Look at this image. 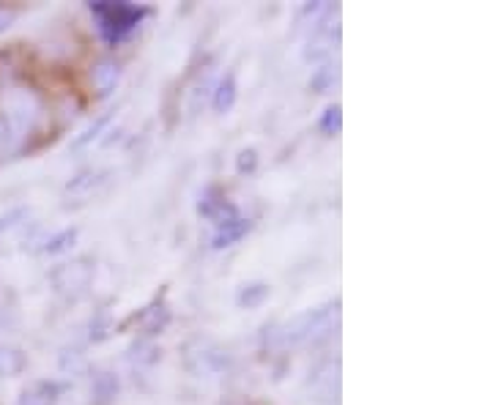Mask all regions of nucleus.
Returning a JSON list of instances; mask_svg holds the SVG:
<instances>
[{
  "instance_id": "1",
  "label": "nucleus",
  "mask_w": 493,
  "mask_h": 405,
  "mask_svg": "<svg viewBox=\"0 0 493 405\" xmlns=\"http://www.w3.org/2000/svg\"><path fill=\"white\" fill-rule=\"evenodd\" d=\"M340 326V299L321 307H310L294 317H288L274 329V342L280 348H315L337 334Z\"/></svg>"
},
{
  "instance_id": "2",
  "label": "nucleus",
  "mask_w": 493,
  "mask_h": 405,
  "mask_svg": "<svg viewBox=\"0 0 493 405\" xmlns=\"http://www.w3.org/2000/svg\"><path fill=\"white\" fill-rule=\"evenodd\" d=\"M89 11L99 27V36L107 44H121L151 14L149 6H135L124 4V0H94V4H89Z\"/></svg>"
},
{
  "instance_id": "3",
  "label": "nucleus",
  "mask_w": 493,
  "mask_h": 405,
  "mask_svg": "<svg viewBox=\"0 0 493 405\" xmlns=\"http://www.w3.org/2000/svg\"><path fill=\"white\" fill-rule=\"evenodd\" d=\"M52 287L58 296H64L69 302H77L89 294V287L94 282V266L89 257H77V260H69V264H61L52 274Z\"/></svg>"
},
{
  "instance_id": "4",
  "label": "nucleus",
  "mask_w": 493,
  "mask_h": 405,
  "mask_svg": "<svg viewBox=\"0 0 493 405\" xmlns=\"http://www.w3.org/2000/svg\"><path fill=\"white\" fill-rule=\"evenodd\" d=\"M310 400L324 402V405H337L340 397V362L337 359H327L315 367V372H310Z\"/></svg>"
},
{
  "instance_id": "5",
  "label": "nucleus",
  "mask_w": 493,
  "mask_h": 405,
  "mask_svg": "<svg viewBox=\"0 0 493 405\" xmlns=\"http://www.w3.org/2000/svg\"><path fill=\"white\" fill-rule=\"evenodd\" d=\"M200 214L206 217V219H212L217 227L220 225H225V222H230L234 217H239V209L234 206V202H230L222 192H220V187H209L206 192H203V197H200Z\"/></svg>"
},
{
  "instance_id": "6",
  "label": "nucleus",
  "mask_w": 493,
  "mask_h": 405,
  "mask_svg": "<svg viewBox=\"0 0 493 405\" xmlns=\"http://www.w3.org/2000/svg\"><path fill=\"white\" fill-rule=\"evenodd\" d=\"M337 34L340 27L337 22H318L312 25V34H310V42H307V50H304V57L307 61H321V57H327L332 52V47L337 44Z\"/></svg>"
},
{
  "instance_id": "7",
  "label": "nucleus",
  "mask_w": 493,
  "mask_h": 405,
  "mask_svg": "<svg viewBox=\"0 0 493 405\" xmlns=\"http://www.w3.org/2000/svg\"><path fill=\"white\" fill-rule=\"evenodd\" d=\"M121 82V64L115 57H102L91 69V85L99 99H107Z\"/></svg>"
},
{
  "instance_id": "8",
  "label": "nucleus",
  "mask_w": 493,
  "mask_h": 405,
  "mask_svg": "<svg viewBox=\"0 0 493 405\" xmlns=\"http://www.w3.org/2000/svg\"><path fill=\"white\" fill-rule=\"evenodd\" d=\"M64 381H36L34 386H27L19 397V405H58L61 397L66 394Z\"/></svg>"
},
{
  "instance_id": "9",
  "label": "nucleus",
  "mask_w": 493,
  "mask_h": 405,
  "mask_svg": "<svg viewBox=\"0 0 493 405\" xmlns=\"http://www.w3.org/2000/svg\"><path fill=\"white\" fill-rule=\"evenodd\" d=\"M252 230V222L247 219V217H234L230 222H225V225H220L217 227V233H214V239H212V247L214 249H227V247H234V244H239L247 233Z\"/></svg>"
},
{
  "instance_id": "10",
  "label": "nucleus",
  "mask_w": 493,
  "mask_h": 405,
  "mask_svg": "<svg viewBox=\"0 0 493 405\" xmlns=\"http://www.w3.org/2000/svg\"><path fill=\"white\" fill-rule=\"evenodd\" d=\"M236 99H239V82H236V74L230 72V74H225L217 82L212 104H214L217 112H230V110H234V104H236Z\"/></svg>"
},
{
  "instance_id": "11",
  "label": "nucleus",
  "mask_w": 493,
  "mask_h": 405,
  "mask_svg": "<svg viewBox=\"0 0 493 405\" xmlns=\"http://www.w3.org/2000/svg\"><path fill=\"white\" fill-rule=\"evenodd\" d=\"M27 367V356L12 345H0V378H17Z\"/></svg>"
},
{
  "instance_id": "12",
  "label": "nucleus",
  "mask_w": 493,
  "mask_h": 405,
  "mask_svg": "<svg viewBox=\"0 0 493 405\" xmlns=\"http://www.w3.org/2000/svg\"><path fill=\"white\" fill-rule=\"evenodd\" d=\"M266 299H269V285H266V282H250V285L242 287L239 296H236L239 307H247V309L260 307Z\"/></svg>"
},
{
  "instance_id": "13",
  "label": "nucleus",
  "mask_w": 493,
  "mask_h": 405,
  "mask_svg": "<svg viewBox=\"0 0 493 405\" xmlns=\"http://www.w3.org/2000/svg\"><path fill=\"white\" fill-rule=\"evenodd\" d=\"M337 80V66H318L310 77V88L318 91V94H327L332 88V82Z\"/></svg>"
},
{
  "instance_id": "14",
  "label": "nucleus",
  "mask_w": 493,
  "mask_h": 405,
  "mask_svg": "<svg viewBox=\"0 0 493 405\" xmlns=\"http://www.w3.org/2000/svg\"><path fill=\"white\" fill-rule=\"evenodd\" d=\"M318 129H321L324 134H340V129H343V110H340V104H332V107H327L324 110V115H321V121H318Z\"/></svg>"
},
{
  "instance_id": "15",
  "label": "nucleus",
  "mask_w": 493,
  "mask_h": 405,
  "mask_svg": "<svg viewBox=\"0 0 493 405\" xmlns=\"http://www.w3.org/2000/svg\"><path fill=\"white\" fill-rule=\"evenodd\" d=\"M119 394V381L112 378L110 372H102L96 378V402H112V397Z\"/></svg>"
},
{
  "instance_id": "16",
  "label": "nucleus",
  "mask_w": 493,
  "mask_h": 405,
  "mask_svg": "<svg viewBox=\"0 0 493 405\" xmlns=\"http://www.w3.org/2000/svg\"><path fill=\"white\" fill-rule=\"evenodd\" d=\"M74 239H77V230H74V227H72V230H64V233H58V236H52V239L47 241L44 252H50V255L64 252V249H69V247L74 244Z\"/></svg>"
},
{
  "instance_id": "17",
  "label": "nucleus",
  "mask_w": 493,
  "mask_h": 405,
  "mask_svg": "<svg viewBox=\"0 0 493 405\" xmlns=\"http://www.w3.org/2000/svg\"><path fill=\"white\" fill-rule=\"evenodd\" d=\"M255 164H258V151L255 149H244L239 154V159H236V170L242 172V176H244V172H252Z\"/></svg>"
},
{
  "instance_id": "18",
  "label": "nucleus",
  "mask_w": 493,
  "mask_h": 405,
  "mask_svg": "<svg viewBox=\"0 0 493 405\" xmlns=\"http://www.w3.org/2000/svg\"><path fill=\"white\" fill-rule=\"evenodd\" d=\"M107 121H110V115H104V118H99V121H96V124H94L91 129H85V132H82V134H80V137L74 140V149H82V146H89V142H91V140L96 137V132H99L102 126H107Z\"/></svg>"
},
{
  "instance_id": "19",
  "label": "nucleus",
  "mask_w": 493,
  "mask_h": 405,
  "mask_svg": "<svg viewBox=\"0 0 493 405\" xmlns=\"http://www.w3.org/2000/svg\"><path fill=\"white\" fill-rule=\"evenodd\" d=\"M14 19H17V11H14V9L0 6V31H6V27H12Z\"/></svg>"
},
{
  "instance_id": "20",
  "label": "nucleus",
  "mask_w": 493,
  "mask_h": 405,
  "mask_svg": "<svg viewBox=\"0 0 493 405\" xmlns=\"http://www.w3.org/2000/svg\"><path fill=\"white\" fill-rule=\"evenodd\" d=\"M9 137H12V124H9V118H6V115H0V149L6 146V142H9Z\"/></svg>"
}]
</instances>
